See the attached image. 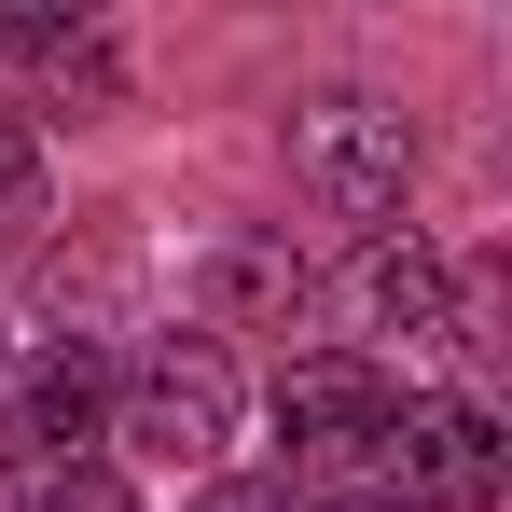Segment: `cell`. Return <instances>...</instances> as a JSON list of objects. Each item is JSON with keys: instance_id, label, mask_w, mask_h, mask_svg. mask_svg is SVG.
<instances>
[{"instance_id": "9c48e42d", "label": "cell", "mask_w": 512, "mask_h": 512, "mask_svg": "<svg viewBox=\"0 0 512 512\" xmlns=\"http://www.w3.org/2000/svg\"><path fill=\"white\" fill-rule=\"evenodd\" d=\"M28 512H139V499H125L111 471H42V499H28Z\"/></svg>"}, {"instance_id": "ba28073f", "label": "cell", "mask_w": 512, "mask_h": 512, "mask_svg": "<svg viewBox=\"0 0 512 512\" xmlns=\"http://www.w3.org/2000/svg\"><path fill=\"white\" fill-rule=\"evenodd\" d=\"M28 236H42V153L0 125V250H28Z\"/></svg>"}, {"instance_id": "3957f363", "label": "cell", "mask_w": 512, "mask_h": 512, "mask_svg": "<svg viewBox=\"0 0 512 512\" xmlns=\"http://www.w3.org/2000/svg\"><path fill=\"white\" fill-rule=\"evenodd\" d=\"M291 153H305V180L333 194L346 222H388V208H402V180H416L402 111H374V97H305V111H291Z\"/></svg>"}, {"instance_id": "4fadbf2b", "label": "cell", "mask_w": 512, "mask_h": 512, "mask_svg": "<svg viewBox=\"0 0 512 512\" xmlns=\"http://www.w3.org/2000/svg\"><path fill=\"white\" fill-rule=\"evenodd\" d=\"M0 360H14V346H0Z\"/></svg>"}, {"instance_id": "5b68a950", "label": "cell", "mask_w": 512, "mask_h": 512, "mask_svg": "<svg viewBox=\"0 0 512 512\" xmlns=\"http://www.w3.org/2000/svg\"><path fill=\"white\" fill-rule=\"evenodd\" d=\"M14 443H28L42 471H97V443H111V360H97V346L28 360V374H14Z\"/></svg>"}, {"instance_id": "8992f818", "label": "cell", "mask_w": 512, "mask_h": 512, "mask_svg": "<svg viewBox=\"0 0 512 512\" xmlns=\"http://www.w3.org/2000/svg\"><path fill=\"white\" fill-rule=\"evenodd\" d=\"M0 70H28V84H56V97H111L125 84V56L97 28H56V14H0Z\"/></svg>"}, {"instance_id": "7c38bea8", "label": "cell", "mask_w": 512, "mask_h": 512, "mask_svg": "<svg viewBox=\"0 0 512 512\" xmlns=\"http://www.w3.org/2000/svg\"><path fill=\"white\" fill-rule=\"evenodd\" d=\"M360 512H388V499H360Z\"/></svg>"}, {"instance_id": "30bf717a", "label": "cell", "mask_w": 512, "mask_h": 512, "mask_svg": "<svg viewBox=\"0 0 512 512\" xmlns=\"http://www.w3.org/2000/svg\"><path fill=\"white\" fill-rule=\"evenodd\" d=\"M194 512H305V499H291V485H208Z\"/></svg>"}, {"instance_id": "7a4b0ae2", "label": "cell", "mask_w": 512, "mask_h": 512, "mask_svg": "<svg viewBox=\"0 0 512 512\" xmlns=\"http://www.w3.org/2000/svg\"><path fill=\"white\" fill-rule=\"evenodd\" d=\"M360 471L388 485V512H485L499 499V429L471 416V402H416L402 388V416L374 429Z\"/></svg>"}, {"instance_id": "8fae6325", "label": "cell", "mask_w": 512, "mask_h": 512, "mask_svg": "<svg viewBox=\"0 0 512 512\" xmlns=\"http://www.w3.org/2000/svg\"><path fill=\"white\" fill-rule=\"evenodd\" d=\"M0 512H28V485H14V457H0Z\"/></svg>"}, {"instance_id": "6da1fadb", "label": "cell", "mask_w": 512, "mask_h": 512, "mask_svg": "<svg viewBox=\"0 0 512 512\" xmlns=\"http://www.w3.org/2000/svg\"><path fill=\"white\" fill-rule=\"evenodd\" d=\"M236 416H250V388H236V360L208 333H167L139 374H111V443L153 457V471H222L236 457Z\"/></svg>"}, {"instance_id": "277c9868", "label": "cell", "mask_w": 512, "mask_h": 512, "mask_svg": "<svg viewBox=\"0 0 512 512\" xmlns=\"http://www.w3.org/2000/svg\"><path fill=\"white\" fill-rule=\"evenodd\" d=\"M388 416H402V374H388V360H291V374H277V443H291V471H360Z\"/></svg>"}, {"instance_id": "52a82bcc", "label": "cell", "mask_w": 512, "mask_h": 512, "mask_svg": "<svg viewBox=\"0 0 512 512\" xmlns=\"http://www.w3.org/2000/svg\"><path fill=\"white\" fill-rule=\"evenodd\" d=\"M360 305H374V333H388V346H443V333H457V305H443V263H429V250H374Z\"/></svg>"}]
</instances>
